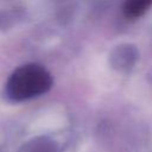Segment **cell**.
<instances>
[{
	"label": "cell",
	"instance_id": "2",
	"mask_svg": "<svg viewBox=\"0 0 152 152\" xmlns=\"http://www.w3.org/2000/svg\"><path fill=\"white\" fill-rule=\"evenodd\" d=\"M151 5L152 0H125L122 11L127 19L134 20L144 15Z\"/></svg>",
	"mask_w": 152,
	"mask_h": 152
},
{
	"label": "cell",
	"instance_id": "3",
	"mask_svg": "<svg viewBox=\"0 0 152 152\" xmlns=\"http://www.w3.org/2000/svg\"><path fill=\"white\" fill-rule=\"evenodd\" d=\"M23 152H52V146L49 142L37 141L33 145H28Z\"/></svg>",
	"mask_w": 152,
	"mask_h": 152
},
{
	"label": "cell",
	"instance_id": "1",
	"mask_svg": "<svg viewBox=\"0 0 152 152\" xmlns=\"http://www.w3.org/2000/svg\"><path fill=\"white\" fill-rule=\"evenodd\" d=\"M52 84L46 69L38 64H25L12 72L7 82V94L15 101H24L39 96Z\"/></svg>",
	"mask_w": 152,
	"mask_h": 152
}]
</instances>
